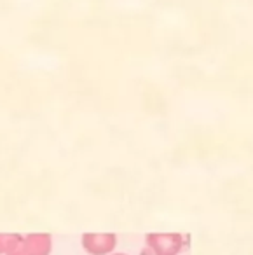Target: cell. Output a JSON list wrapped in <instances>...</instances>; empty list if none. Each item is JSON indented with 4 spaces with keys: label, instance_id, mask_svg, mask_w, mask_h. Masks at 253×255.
<instances>
[{
    "label": "cell",
    "instance_id": "obj_1",
    "mask_svg": "<svg viewBox=\"0 0 253 255\" xmlns=\"http://www.w3.org/2000/svg\"><path fill=\"white\" fill-rule=\"evenodd\" d=\"M145 243L152 255H180L185 248V238L180 233H148Z\"/></svg>",
    "mask_w": 253,
    "mask_h": 255
},
{
    "label": "cell",
    "instance_id": "obj_4",
    "mask_svg": "<svg viewBox=\"0 0 253 255\" xmlns=\"http://www.w3.org/2000/svg\"><path fill=\"white\" fill-rule=\"evenodd\" d=\"M21 238V234L16 233H0V255H5L11 247L16 243V241Z\"/></svg>",
    "mask_w": 253,
    "mask_h": 255
},
{
    "label": "cell",
    "instance_id": "obj_5",
    "mask_svg": "<svg viewBox=\"0 0 253 255\" xmlns=\"http://www.w3.org/2000/svg\"><path fill=\"white\" fill-rule=\"evenodd\" d=\"M5 255H28V254H26V250H25V247H23V236L19 238L14 245H12L11 250H9Z\"/></svg>",
    "mask_w": 253,
    "mask_h": 255
},
{
    "label": "cell",
    "instance_id": "obj_3",
    "mask_svg": "<svg viewBox=\"0 0 253 255\" xmlns=\"http://www.w3.org/2000/svg\"><path fill=\"white\" fill-rule=\"evenodd\" d=\"M23 247L28 255H51L53 236L46 233H32L23 236Z\"/></svg>",
    "mask_w": 253,
    "mask_h": 255
},
{
    "label": "cell",
    "instance_id": "obj_2",
    "mask_svg": "<svg viewBox=\"0 0 253 255\" xmlns=\"http://www.w3.org/2000/svg\"><path fill=\"white\" fill-rule=\"evenodd\" d=\"M81 245L89 255H110L116 252L117 234L114 233H86L81 238Z\"/></svg>",
    "mask_w": 253,
    "mask_h": 255
},
{
    "label": "cell",
    "instance_id": "obj_6",
    "mask_svg": "<svg viewBox=\"0 0 253 255\" xmlns=\"http://www.w3.org/2000/svg\"><path fill=\"white\" fill-rule=\"evenodd\" d=\"M110 255H126V254H116V252H114V254H110Z\"/></svg>",
    "mask_w": 253,
    "mask_h": 255
}]
</instances>
